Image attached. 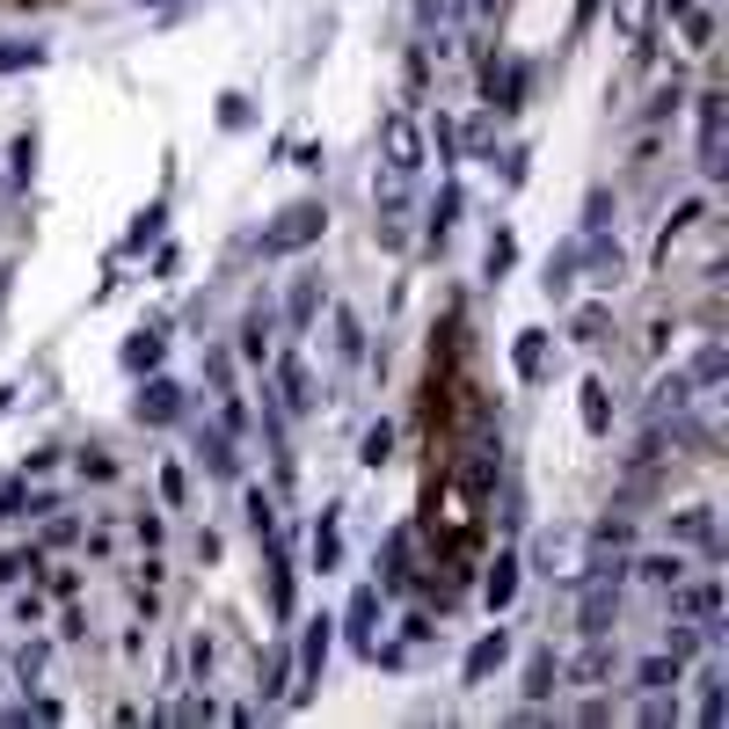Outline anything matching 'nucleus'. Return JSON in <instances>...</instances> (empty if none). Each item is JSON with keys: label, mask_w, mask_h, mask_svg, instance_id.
I'll list each match as a JSON object with an SVG mask.
<instances>
[{"label": "nucleus", "mask_w": 729, "mask_h": 729, "mask_svg": "<svg viewBox=\"0 0 729 729\" xmlns=\"http://www.w3.org/2000/svg\"><path fill=\"white\" fill-rule=\"evenodd\" d=\"M132 540L146 555H161V510H132Z\"/></svg>", "instance_id": "45"}, {"label": "nucleus", "mask_w": 729, "mask_h": 729, "mask_svg": "<svg viewBox=\"0 0 729 729\" xmlns=\"http://www.w3.org/2000/svg\"><path fill=\"white\" fill-rule=\"evenodd\" d=\"M561 693V656L555 650H533V664H526V701H555Z\"/></svg>", "instance_id": "19"}, {"label": "nucleus", "mask_w": 729, "mask_h": 729, "mask_svg": "<svg viewBox=\"0 0 729 729\" xmlns=\"http://www.w3.org/2000/svg\"><path fill=\"white\" fill-rule=\"evenodd\" d=\"M37 569H45V547H8L0 555V591L8 583H37Z\"/></svg>", "instance_id": "25"}, {"label": "nucleus", "mask_w": 729, "mask_h": 729, "mask_svg": "<svg viewBox=\"0 0 729 729\" xmlns=\"http://www.w3.org/2000/svg\"><path fill=\"white\" fill-rule=\"evenodd\" d=\"M569 285H577V248H561L555 263H547V292H555V299H569Z\"/></svg>", "instance_id": "43"}, {"label": "nucleus", "mask_w": 729, "mask_h": 729, "mask_svg": "<svg viewBox=\"0 0 729 729\" xmlns=\"http://www.w3.org/2000/svg\"><path fill=\"white\" fill-rule=\"evenodd\" d=\"M343 628H350V642H358V650H372V642H380V583H358V591H350Z\"/></svg>", "instance_id": "13"}, {"label": "nucleus", "mask_w": 729, "mask_h": 729, "mask_svg": "<svg viewBox=\"0 0 729 729\" xmlns=\"http://www.w3.org/2000/svg\"><path fill=\"white\" fill-rule=\"evenodd\" d=\"M671 613L715 634V628H722V583H715V577H679V583H671Z\"/></svg>", "instance_id": "3"}, {"label": "nucleus", "mask_w": 729, "mask_h": 729, "mask_svg": "<svg viewBox=\"0 0 729 729\" xmlns=\"http://www.w3.org/2000/svg\"><path fill=\"white\" fill-rule=\"evenodd\" d=\"M707 219V197H685L679 212L664 219V234H656V256H671V242H679V234H693V226H701Z\"/></svg>", "instance_id": "23"}, {"label": "nucleus", "mask_w": 729, "mask_h": 729, "mask_svg": "<svg viewBox=\"0 0 729 729\" xmlns=\"http://www.w3.org/2000/svg\"><path fill=\"white\" fill-rule=\"evenodd\" d=\"M277 394H285V409L292 416H307L321 401L314 394V372H307V358H277Z\"/></svg>", "instance_id": "16"}, {"label": "nucleus", "mask_w": 729, "mask_h": 729, "mask_svg": "<svg viewBox=\"0 0 729 729\" xmlns=\"http://www.w3.org/2000/svg\"><path fill=\"white\" fill-rule=\"evenodd\" d=\"M219 124H226V132H242V124H248V96H219Z\"/></svg>", "instance_id": "52"}, {"label": "nucleus", "mask_w": 729, "mask_h": 729, "mask_svg": "<svg viewBox=\"0 0 729 729\" xmlns=\"http://www.w3.org/2000/svg\"><path fill=\"white\" fill-rule=\"evenodd\" d=\"M380 146H387V175H416L423 161H431V146H423V132H416L401 110H387L380 118Z\"/></svg>", "instance_id": "4"}, {"label": "nucleus", "mask_w": 729, "mask_h": 729, "mask_svg": "<svg viewBox=\"0 0 729 729\" xmlns=\"http://www.w3.org/2000/svg\"><path fill=\"white\" fill-rule=\"evenodd\" d=\"M15 620H23V628H45V591H37V583L15 598Z\"/></svg>", "instance_id": "48"}, {"label": "nucleus", "mask_w": 729, "mask_h": 729, "mask_svg": "<svg viewBox=\"0 0 729 729\" xmlns=\"http://www.w3.org/2000/svg\"><path fill=\"white\" fill-rule=\"evenodd\" d=\"M161 8H169V0H161Z\"/></svg>", "instance_id": "56"}, {"label": "nucleus", "mask_w": 729, "mask_h": 729, "mask_svg": "<svg viewBox=\"0 0 729 729\" xmlns=\"http://www.w3.org/2000/svg\"><path fill=\"white\" fill-rule=\"evenodd\" d=\"M577 409H583V431H591V437H613V387H606V380H583Z\"/></svg>", "instance_id": "20"}, {"label": "nucleus", "mask_w": 729, "mask_h": 729, "mask_svg": "<svg viewBox=\"0 0 729 729\" xmlns=\"http://www.w3.org/2000/svg\"><path fill=\"white\" fill-rule=\"evenodd\" d=\"M628 577H634V583H650V591H671V583L693 577V569H685V555L671 547V555H642V561H628Z\"/></svg>", "instance_id": "18"}, {"label": "nucleus", "mask_w": 729, "mask_h": 729, "mask_svg": "<svg viewBox=\"0 0 729 729\" xmlns=\"http://www.w3.org/2000/svg\"><path fill=\"white\" fill-rule=\"evenodd\" d=\"M161 219H169V212H161V205H146V212L132 219V234H124V248H118V256H139L146 242H161Z\"/></svg>", "instance_id": "32"}, {"label": "nucleus", "mask_w": 729, "mask_h": 729, "mask_svg": "<svg viewBox=\"0 0 729 729\" xmlns=\"http://www.w3.org/2000/svg\"><path fill=\"white\" fill-rule=\"evenodd\" d=\"M336 358H343V364H358V358H364V321L350 314V307L336 314Z\"/></svg>", "instance_id": "31"}, {"label": "nucleus", "mask_w": 729, "mask_h": 729, "mask_svg": "<svg viewBox=\"0 0 729 729\" xmlns=\"http://www.w3.org/2000/svg\"><path fill=\"white\" fill-rule=\"evenodd\" d=\"M729 715V701H722V671H701V722L715 729Z\"/></svg>", "instance_id": "41"}, {"label": "nucleus", "mask_w": 729, "mask_h": 729, "mask_svg": "<svg viewBox=\"0 0 729 729\" xmlns=\"http://www.w3.org/2000/svg\"><path fill=\"white\" fill-rule=\"evenodd\" d=\"M132 416H139V423H153V431H161V423H175V416H183V387H175V380H161V372H146V387H139V401H132Z\"/></svg>", "instance_id": "11"}, {"label": "nucleus", "mask_w": 729, "mask_h": 729, "mask_svg": "<svg viewBox=\"0 0 729 729\" xmlns=\"http://www.w3.org/2000/svg\"><path fill=\"white\" fill-rule=\"evenodd\" d=\"M431 153H437V169H453V161H460V124L445 118V110L431 118Z\"/></svg>", "instance_id": "30"}, {"label": "nucleus", "mask_w": 729, "mask_h": 729, "mask_svg": "<svg viewBox=\"0 0 729 729\" xmlns=\"http://www.w3.org/2000/svg\"><path fill=\"white\" fill-rule=\"evenodd\" d=\"M671 23H679L685 51H715V23H707V8H701V0H693V8H679Z\"/></svg>", "instance_id": "27"}, {"label": "nucleus", "mask_w": 729, "mask_h": 729, "mask_svg": "<svg viewBox=\"0 0 729 729\" xmlns=\"http://www.w3.org/2000/svg\"><path fill=\"white\" fill-rule=\"evenodd\" d=\"M504 656H510V634L504 628H489L474 650H467V664H460V685H489V671H504Z\"/></svg>", "instance_id": "14"}, {"label": "nucleus", "mask_w": 729, "mask_h": 729, "mask_svg": "<svg viewBox=\"0 0 729 729\" xmlns=\"http://www.w3.org/2000/svg\"><path fill=\"white\" fill-rule=\"evenodd\" d=\"M161 350H169V336H161V329H139V336L124 343V372H153Z\"/></svg>", "instance_id": "24"}, {"label": "nucleus", "mask_w": 729, "mask_h": 729, "mask_svg": "<svg viewBox=\"0 0 729 729\" xmlns=\"http://www.w3.org/2000/svg\"><path fill=\"white\" fill-rule=\"evenodd\" d=\"M212 671H219V634H190V679L212 685Z\"/></svg>", "instance_id": "35"}, {"label": "nucleus", "mask_w": 729, "mask_h": 729, "mask_svg": "<svg viewBox=\"0 0 729 729\" xmlns=\"http://www.w3.org/2000/svg\"><path fill=\"white\" fill-rule=\"evenodd\" d=\"M197 460H205V474H219V482H242V453H234V431L226 423H197Z\"/></svg>", "instance_id": "7"}, {"label": "nucleus", "mask_w": 729, "mask_h": 729, "mask_svg": "<svg viewBox=\"0 0 729 729\" xmlns=\"http://www.w3.org/2000/svg\"><path fill=\"white\" fill-rule=\"evenodd\" d=\"M401 634H409V642H431V634H437L431 613H409V620H401Z\"/></svg>", "instance_id": "54"}, {"label": "nucleus", "mask_w": 729, "mask_h": 729, "mask_svg": "<svg viewBox=\"0 0 729 729\" xmlns=\"http://www.w3.org/2000/svg\"><path fill=\"white\" fill-rule=\"evenodd\" d=\"M613 613H620V577H583L577 628L583 634H613Z\"/></svg>", "instance_id": "8"}, {"label": "nucleus", "mask_w": 729, "mask_h": 729, "mask_svg": "<svg viewBox=\"0 0 729 729\" xmlns=\"http://www.w3.org/2000/svg\"><path fill=\"white\" fill-rule=\"evenodd\" d=\"M569 336H577V343H606V336H613V314H606V307H577Z\"/></svg>", "instance_id": "33"}, {"label": "nucleus", "mask_w": 729, "mask_h": 729, "mask_svg": "<svg viewBox=\"0 0 729 729\" xmlns=\"http://www.w3.org/2000/svg\"><path fill=\"white\" fill-rule=\"evenodd\" d=\"M679 656L664 650V656H650V664H634V693H671V685H679Z\"/></svg>", "instance_id": "21"}, {"label": "nucleus", "mask_w": 729, "mask_h": 729, "mask_svg": "<svg viewBox=\"0 0 729 729\" xmlns=\"http://www.w3.org/2000/svg\"><path fill=\"white\" fill-rule=\"evenodd\" d=\"M467 146H474L482 161H496V132H489V124H467Z\"/></svg>", "instance_id": "53"}, {"label": "nucleus", "mask_w": 729, "mask_h": 729, "mask_svg": "<svg viewBox=\"0 0 729 729\" xmlns=\"http://www.w3.org/2000/svg\"><path fill=\"white\" fill-rule=\"evenodd\" d=\"M8 409H15V387H0V416H8Z\"/></svg>", "instance_id": "55"}, {"label": "nucleus", "mask_w": 729, "mask_h": 729, "mask_svg": "<svg viewBox=\"0 0 729 729\" xmlns=\"http://www.w3.org/2000/svg\"><path fill=\"white\" fill-rule=\"evenodd\" d=\"M270 336H277V307H270V299H256V307H248V321H242V358L263 364L270 358Z\"/></svg>", "instance_id": "17"}, {"label": "nucleus", "mask_w": 729, "mask_h": 729, "mask_svg": "<svg viewBox=\"0 0 729 729\" xmlns=\"http://www.w3.org/2000/svg\"><path fill=\"white\" fill-rule=\"evenodd\" d=\"M482 96H489V110H518V102H526V66H518V59H504V66L489 59L482 66Z\"/></svg>", "instance_id": "12"}, {"label": "nucleus", "mask_w": 729, "mask_h": 729, "mask_svg": "<svg viewBox=\"0 0 729 729\" xmlns=\"http://www.w3.org/2000/svg\"><path fill=\"white\" fill-rule=\"evenodd\" d=\"M510 372H518L526 387L547 380V329H518V343H510Z\"/></svg>", "instance_id": "15"}, {"label": "nucleus", "mask_w": 729, "mask_h": 729, "mask_svg": "<svg viewBox=\"0 0 729 729\" xmlns=\"http://www.w3.org/2000/svg\"><path fill=\"white\" fill-rule=\"evenodd\" d=\"M722 372H729V358H722V343H707L701 358H693V372H685V380H693V387H722Z\"/></svg>", "instance_id": "37"}, {"label": "nucleus", "mask_w": 729, "mask_h": 729, "mask_svg": "<svg viewBox=\"0 0 729 729\" xmlns=\"http://www.w3.org/2000/svg\"><path fill=\"white\" fill-rule=\"evenodd\" d=\"M329 234V205L321 197H299L277 212V226H263V256H299V248H314Z\"/></svg>", "instance_id": "1"}, {"label": "nucleus", "mask_w": 729, "mask_h": 729, "mask_svg": "<svg viewBox=\"0 0 729 729\" xmlns=\"http://www.w3.org/2000/svg\"><path fill=\"white\" fill-rule=\"evenodd\" d=\"M161 504H175V510H183V504H190V474H183V467H161Z\"/></svg>", "instance_id": "46"}, {"label": "nucleus", "mask_w": 729, "mask_h": 729, "mask_svg": "<svg viewBox=\"0 0 729 729\" xmlns=\"http://www.w3.org/2000/svg\"><path fill=\"white\" fill-rule=\"evenodd\" d=\"M59 642H88V613L66 598V613H59Z\"/></svg>", "instance_id": "49"}, {"label": "nucleus", "mask_w": 729, "mask_h": 729, "mask_svg": "<svg viewBox=\"0 0 729 729\" xmlns=\"http://www.w3.org/2000/svg\"><path fill=\"white\" fill-rule=\"evenodd\" d=\"M343 561V510H321V526H314V569L329 577Z\"/></svg>", "instance_id": "22"}, {"label": "nucleus", "mask_w": 729, "mask_h": 729, "mask_svg": "<svg viewBox=\"0 0 729 729\" xmlns=\"http://www.w3.org/2000/svg\"><path fill=\"white\" fill-rule=\"evenodd\" d=\"M285 693H292V656L285 650H277V656H270V664H263V671H256V701H285Z\"/></svg>", "instance_id": "26"}, {"label": "nucleus", "mask_w": 729, "mask_h": 729, "mask_svg": "<svg viewBox=\"0 0 729 729\" xmlns=\"http://www.w3.org/2000/svg\"><path fill=\"white\" fill-rule=\"evenodd\" d=\"M671 540L715 561V555H722V526H715V504H685V510H671Z\"/></svg>", "instance_id": "5"}, {"label": "nucleus", "mask_w": 729, "mask_h": 729, "mask_svg": "<svg viewBox=\"0 0 729 729\" xmlns=\"http://www.w3.org/2000/svg\"><path fill=\"white\" fill-rule=\"evenodd\" d=\"M460 205H467V197H460V183H445V190L431 197V242H445V234L460 226Z\"/></svg>", "instance_id": "28"}, {"label": "nucleus", "mask_w": 729, "mask_h": 729, "mask_svg": "<svg viewBox=\"0 0 729 729\" xmlns=\"http://www.w3.org/2000/svg\"><path fill=\"white\" fill-rule=\"evenodd\" d=\"M679 102H685V81L671 73V81H664V88L650 96V110H642V118H664V110H679Z\"/></svg>", "instance_id": "47"}, {"label": "nucleus", "mask_w": 729, "mask_h": 729, "mask_svg": "<svg viewBox=\"0 0 729 729\" xmlns=\"http://www.w3.org/2000/svg\"><path fill=\"white\" fill-rule=\"evenodd\" d=\"M409 583H416V526H394L387 547H380V598L409 591Z\"/></svg>", "instance_id": "6"}, {"label": "nucleus", "mask_w": 729, "mask_h": 729, "mask_svg": "<svg viewBox=\"0 0 729 729\" xmlns=\"http://www.w3.org/2000/svg\"><path fill=\"white\" fill-rule=\"evenodd\" d=\"M634 715H642V722H650V729L679 722V685H671V693H642V707H634Z\"/></svg>", "instance_id": "38"}, {"label": "nucleus", "mask_w": 729, "mask_h": 729, "mask_svg": "<svg viewBox=\"0 0 729 729\" xmlns=\"http://www.w3.org/2000/svg\"><path fill=\"white\" fill-rule=\"evenodd\" d=\"M292 329H314V314H321V292H314V277H299V285H292Z\"/></svg>", "instance_id": "36"}, {"label": "nucleus", "mask_w": 729, "mask_h": 729, "mask_svg": "<svg viewBox=\"0 0 729 729\" xmlns=\"http://www.w3.org/2000/svg\"><path fill=\"white\" fill-rule=\"evenodd\" d=\"M81 474H88V482H118V460H110V453H81Z\"/></svg>", "instance_id": "51"}, {"label": "nucleus", "mask_w": 729, "mask_h": 729, "mask_svg": "<svg viewBox=\"0 0 729 729\" xmlns=\"http://www.w3.org/2000/svg\"><path fill=\"white\" fill-rule=\"evenodd\" d=\"M329 642H336V620H329V613H314V620H307V642H299V664H292V693H285L292 707H307V701L321 693V664H329Z\"/></svg>", "instance_id": "2"}, {"label": "nucleus", "mask_w": 729, "mask_h": 729, "mask_svg": "<svg viewBox=\"0 0 729 729\" xmlns=\"http://www.w3.org/2000/svg\"><path fill=\"white\" fill-rule=\"evenodd\" d=\"M518 577H526V561L510 555V547H496V555L482 561V606H489V613H510V598H518Z\"/></svg>", "instance_id": "9"}, {"label": "nucleus", "mask_w": 729, "mask_h": 729, "mask_svg": "<svg viewBox=\"0 0 729 729\" xmlns=\"http://www.w3.org/2000/svg\"><path fill=\"white\" fill-rule=\"evenodd\" d=\"M510 263H518V242H510L504 226H496V242H489V256H482V270H489V277H510Z\"/></svg>", "instance_id": "42"}, {"label": "nucleus", "mask_w": 729, "mask_h": 729, "mask_svg": "<svg viewBox=\"0 0 729 729\" xmlns=\"http://www.w3.org/2000/svg\"><path fill=\"white\" fill-rule=\"evenodd\" d=\"M45 656H51V642H23V650H15V685H23V693L45 679Z\"/></svg>", "instance_id": "34"}, {"label": "nucleus", "mask_w": 729, "mask_h": 729, "mask_svg": "<svg viewBox=\"0 0 729 729\" xmlns=\"http://www.w3.org/2000/svg\"><path fill=\"white\" fill-rule=\"evenodd\" d=\"M358 460H364V467H387V460H394V423H372V431H364Z\"/></svg>", "instance_id": "40"}, {"label": "nucleus", "mask_w": 729, "mask_h": 729, "mask_svg": "<svg viewBox=\"0 0 729 729\" xmlns=\"http://www.w3.org/2000/svg\"><path fill=\"white\" fill-rule=\"evenodd\" d=\"M81 555H88V561H110V555H118V526H110V518H96V526L81 533Z\"/></svg>", "instance_id": "39"}, {"label": "nucleus", "mask_w": 729, "mask_h": 729, "mask_svg": "<svg viewBox=\"0 0 729 729\" xmlns=\"http://www.w3.org/2000/svg\"><path fill=\"white\" fill-rule=\"evenodd\" d=\"M242 504H248V526H256V540H270V533H277V496H270V489H256V482H248V489H242Z\"/></svg>", "instance_id": "29"}, {"label": "nucleus", "mask_w": 729, "mask_h": 729, "mask_svg": "<svg viewBox=\"0 0 729 729\" xmlns=\"http://www.w3.org/2000/svg\"><path fill=\"white\" fill-rule=\"evenodd\" d=\"M45 66V45H0V73H29Z\"/></svg>", "instance_id": "44"}, {"label": "nucleus", "mask_w": 729, "mask_h": 729, "mask_svg": "<svg viewBox=\"0 0 729 729\" xmlns=\"http://www.w3.org/2000/svg\"><path fill=\"white\" fill-rule=\"evenodd\" d=\"M693 110H701V175H722V88H701Z\"/></svg>", "instance_id": "10"}, {"label": "nucleus", "mask_w": 729, "mask_h": 729, "mask_svg": "<svg viewBox=\"0 0 729 729\" xmlns=\"http://www.w3.org/2000/svg\"><path fill=\"white\" fill-rule=\"evenodd\" d=\"M73 540H81V526H73V518H59V510H51V518H45V547H73Z\"/></svg>", "instance_id": "50"}]
</instances>
